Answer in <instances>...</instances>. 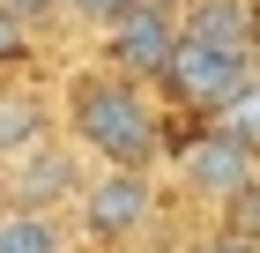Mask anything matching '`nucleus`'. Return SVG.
I'll return each mask as SVG.
<instances>
[{
    "label": "nucleus",
    "mask_w": 260,
    "mask_h": 253,
    "mask_svg": "<svg viewBox=\"0 0 260 253\" xmlns=\"http://www.w3.org/2000/svg\"><path fill=\"white\" fill-rule=\"evenodd\" d=\"M231 231H238V238H253V246H260V186H245V194L231 201Z\"/></svg>",
    "instance_id": "9b49d317"
},
{
    "label": "nucleus",
    "mask_w": 260,
    "mask_h": 253,
    "mask_svg": "<svg viewBox=\"0 0 260 253\" xmlns=\"http://www.w3.org/2000/svg\"><path fill=\"white\" fill-rule=\"evenodd\" d=\"M186 186H193L201 201H223V209H231L245 186H260V156L231 149L223 134H201V142H186Z\"/></svg>",
    "instance_id": "20e7f679"
},
{
    "label": "nucleus",
    "mask_w": 260,
    "mask_h": 253,
    "mask_svg": "<svg viewBox=\"0 0 260 253\" xmlns=\"http://www.w3.org/2000/svg\"><path fill=\"white\" fill-rule=\"evenodd\" d=\"M0 60H22V22L0 8Z\"/></svg>",
    "instance_id": "4468645a"
},
{
    "label": "nucleus",
    "mask_w": 260,
    "mask_h": 253,
    "mask_svg": "<svg viewBox=\"0 0 260 253\" xmlns=\"http://www.w3.org/2000/svg\"><path fill=\"white\" fill-rule=\"evenodd\" d=\"M0 8H8L15 22H30V15H45V8H60V0H0Z\"/></svg>",
    "instance_id": "2eb2a0df"
},
{
    "label": "nucleus",
    "mask_w": 260,
    "mask_h": 253,
    "mask_svg": "<svg viewBox=\"0 0 260 253\" xmlns=\"http://www.w3.org/2000/svg\"><path fill=\"white\" fill-rule=\"evenodd\" d=\"M245 75H253V52H223V45H201V38H186V30H179L171 67H164L171 97L193 104V112H223V104L245 90Z\"/></svg>",
    "instance_id": "f03ea898"
},
{
    "label": "nucleus",
    "mask_w": 260,
    "mask_h": 253,
    "mask_svg": "<svg viewBox=\"0 0 260 253\" xmlns=\"http://www.w3.org/2000/svg\"><path fill=\"white\" fill-rule=\"evenodd\" d=\"M149 209H156V194H149L141 172H104L97 186H82V223H89V238H134L141 223H149Z\"/></svg>",
    "instance_id": "7ed1b4c3"
},
{
    "label": "nucleus",
    "mask_w": 260,
    "mask_h": 253,
    "mask_svg": "<svg viewBox=\"0 0 260 253\" xmlns=\"http://www.w3.org/2000/svg\"><path fill=\"white\" fill-rule=\"evenodd\" d=\"M216 134L231 142V149L260 156V67H253V75H245V90H238V97H231V104H223V112H216Z\"/></svg>",
    "instance_id": "1a4fd4ad"
},
{
    "label": "nucleus",
    "mask_w": 260,
    "mask_h": 253,
    "mask_svg": "<svg viewBox=\"0 0 260 253\" xmlns=\"http://www.w3.org/2000/svg\"><path fill=\"white\" fill-rule=\"evenodd\" d=\"M67 8H82V15H97V22H119L134 0H67Z\"/></svg>",
    "instance_id": "ddd939ff"
},
{
    "label": "nucleus",
    "mask_w": 260,
    "mask_h": 253,
    "mask_svg": "<svg viewBox=\"0 0 260 253\" xmlns=\"http://www.w3.org/2000/svg\"><path fill=\"white\" fill-rule=\"evenodd\" d=\"M0 253H67V238H60V223H52V216L8 209V216H0Z\"/></svg>",
    "instance_id": "9d476101"
},
{
    "label": "nucleus",
    "mask_w": 260,
    "mask_h": 253,
    "mask_svg": "<svg viewBox=\"0 0 260 253\" xmlns=\"http://www.w3.org/2000/svg\"><path fill=\"white\" fill-rule=\"evenodd\" d=\"M75 134L104 156V172H141V179H149V164H156V149H164L149 104H141L126 82H104V75L75 82Z\"/></svg>",
    "instance_id": "f257e3e1"
},
{
    "label": "nucleus",
    "mask_w": 260,
    "mask_h": 253,
    "mask_svg": "<svg viewBox=\"0 0 260 253\" xmlns=\"http://www.w3.org/2000/svg\"><path fill=\"white\" fill-rule=\"evenodd\" d=\"M134 8H149V15H171V8H179V0H134Z\"/></svg>",
    "instance_id": "dca6fc26"
},
{
    "label": "nucleus",
    "mask_w": 260,
    "mask_h": 253,
    "mask_svg": "<svg viewBox=\"0 0 260 253\" xmlns=\"http://www.w3.org/2000/svg\"><path fill=\"white\" fill-rule=\"evenodd\" d=\"M0 216H8V186H0Z\"/></svg>",
    "instance_id": "f3484780"
},
{
    "label": "nucleus",
    "mask_w": 260,
    "mask_h": 253,
    "mask_svg": "<svg viewBox=\"0 0 260 253\" xmlns=\"http://www.w3.org/2000/svg\"><path fill=\"white\" fill-rule=\"evenodd\" d=\"M186 253H260L253 238H238V231H208V238H193Z\"/></svg>",
    "instance_id": "f8f14e48"
},
{
    "label": "nucleus",
    "mask_w": 260,
    "mask_h": 253,
    "mask_svg": "<svg viewBox=\"0 0 260 253\" xmlns=\"http://www.w3.org/2000/svg\"><path fill=\"white\" fill-rule=\"evenodd\" d=\"M67 194H75V164L38 142V149L22 156V172H15V201H30V216H45L38 201H67Z\"/></svg>",
    "instance_id": "423d86ee"
},
{
    "label": "nucleus",
    "mask_w": 260,
    "mask_h": 253,
    "mask_svg": "<svg viewBox=\"0 0 260 253\" xmlns=\"http://www.w3.org/2000/svg\"><path fill=\"white\" fill-rule=\"evenodd\" d=\"M171 52H179V30L164 15H149V8H126V15L112 22V60L134 67V75H164Z\"/></svg>",
    "instance_id": "39448f33"
},
{
    "label": "nucleus",
    "mask_w": 260,
    "mask_h": 253,
    "mask_svg": "<svg viewBox=\"0 0 260 253\" xmlns=\"http://www.w3.org/2000/svg\"><path fill=\"white\" fill-rule=\"evenodd\" d=\"M45 142V104L22 90H0V156H30Z\"/></svg>",
    "instance_id": "6e6552de"
},
{
    "label": "nucleus",
    "mask_w": 260,
    "mask_h": 253,
    "mask_svg": "<svg viewBox=\"0 0 260 253\" xmlns=\"http://www.w3.org/2000/svg\"><path fill=\"white\" fill-rule=\"evenodd\" d=\"M186 38L223 45V52H253V8L245 0H201L193 22H186Z\"/></svg>",
    "instance_id": "0eeeda50"
}]
</instances>
